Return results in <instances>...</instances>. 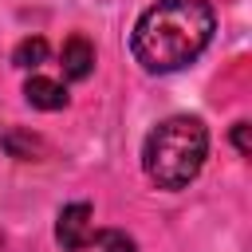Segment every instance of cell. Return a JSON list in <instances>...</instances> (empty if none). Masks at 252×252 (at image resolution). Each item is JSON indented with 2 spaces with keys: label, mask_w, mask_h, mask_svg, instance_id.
Returning <instances> with one entry per match:
<instances>
[{
  "label": "cell",
  "mask_w": 252,
  "mask_h": 252,
  "mask_svg": "<svg viewBox=\"0 0 252 252\" xmlns=\"http://www.w3.org/2000/svg\"><path fill=\"white\" fill-rule=\"evenodd\" d=\"M59 67H63V75L75 79V83L91 79V71H94V47H91V39H87V35H71V39L63 43V51H59Z\"/></svg>",
  "instance_id": "4"
},
{
  "label": "cell",
  "mask_w": 252,
  "mask_h": 252,
  "mask_svg": "<svg viewBox=\"0 0 252 252\" xmlns=\"http://www.w3.org/2000/svg\"><path fill=\"white\" fill-rule=\"evenodd\" d=\"M91 244H98V252H138V248H134V240H130L126 232H118V228L94 232V236H91Z\"/></svg>",
  "instance_id": "7"
},
{
  "label": "cell",
  "mask_w": 252,
  "mask_h": 252,
  "mask_svg": "<svg viewBox=\"0 0 252 252\" xmlns=\"http://www.w3.org/2000/svg\"><path fill=\"white\" fill-rule=\"evenodd\" d=\"M217 32L209 0H154L130 35V51L150 75H169L189 67Z\"/></svg>",
  "instance_id": "1"
},
{
  "label": "cell",
  "mask_w": 252,
  "mask_h": 252,
  "mask_svg": "<svg viewBox=\"0 0 252 252\" xmlns=\"http://www.w3.org/2000/svg\"><path fill=\"white\" fill-rule=\"evenodd\" d=\"M24 98H28L35 110H63V106H67V91H63V83L43 79V75H35V79L24 83Z\"/></svg>",
  "instance_id": "5"
},
{
  "label": "cell",
  "mask_w": 252,
  "mask_h": 252,
  "mask_svg": "<svg viewBox=\"0 0 252 252\" xmlns=\"http://www.w3.org/2000/svg\"><path fill=\"white\" fill-rule=\"evenodd\" d=\"M209 158V130L193 114H173L146 134L142 169L158 189H185Z\"/></svg>",
  "instance_id": "2"
},
{
  "label": "cell",
  "mask_w": 252,
  "mask_h": 252,
  "mask_svg": "<svg viewBox=\"0 0 252 252\" xmlns=\"http://www.w3.org/2000/svg\"><path fill=\"white\" fill-rule=\"evenodd\" d=\"M47 59V39H39V35H28V39H20L16 43V51H12V63L16 67H39Z\"/></svg>",
  "instance_id": "6"
},
{
  "label": "cell",
  "mask_w": 252,
  "mask_h": 252,
  "mask_svg": "<svg viewBox=\"0 0 252 252\" xmlns=\"http://www.w3.org/2000/svg\"><path fill=\"white\" fill-rule=\"evenodd\" d=\"M0 142H4L8 150H12V158H32V150L39 146L35 138H24V134H4Z\"/></svg>",
  "instance_id": "8"
},
{
  "label": "cell",
  "mask_w": 252,
  "mask_h": 252,
  "mask_svg": "<svg viewBox=\"0 0 252 252\" xmlns=\"http://www.w3.org/2000/svg\"><path fill=\"white\" fill-rule=\"evenodd\" d=\"M94 209L87 201H75V205H63L59 217H55V240L63 252H83L94 236V224H91Z\"/></svg>",
  "instance_id": "3"
},
{
  "label": "cell",
  "mask_w": 252,
  "mask_h": 252,
  "mask_svg": "<svg viewBox=\"0 0 252 252\" xmlns=\"http://www.w3.org/2000/svg\"><path fill=\"white\" fill-rule=\"evenodd\" d=\"M232 142H236V150H240L244 158L252 154V142H248V122H236V126H232Z\"/></svg>",
  "instance_id": "9"
}]
</instances>
